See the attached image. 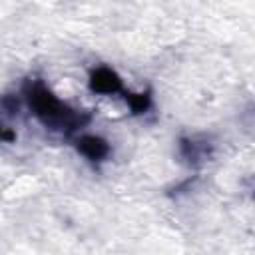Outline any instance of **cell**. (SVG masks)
<instances>
[{
    "label": "cell",
    "mask_w": 255,
    "mask_h": 255,
    "mask_svg": "<svg viewBox=\"0 0 255 255\" xmlns=\"http://www.w3.org/2000/svg\"><path fill=\"white\" fill-rule=\"evenodd\" d=\"M24 94L34 116L50 129L72 133L82 126H86L90 120L86 112L74 110L68 104H64L60 98H56L54 92L40 80H28L24 86Z\"/></svg>",
    "instance_id": "cell-1"
},
{
    "label": "cell",
    "mask_w": 255,
    "mask_h": 255,
    "mask_svg": "<svg viewBox=\"0 0 255 255\" xmlns=\"http://www.w3.org/2000/svg\"><path fill=\"white\" fill-rule=\"evenodd\" d=\"M90 90L94 94H102V96H114L122 92V78L118 76L116 70L102 66L96 68L90 74Z\"/></svg>",
    "instance_id": "cell-2"
},
{
    "label": "cell",
    "mask_w": 255,
    "mask_h": 255,
    "mask_svg": "<svg viewBox=\"0 0 255 255\" xmlns=\"http://www.w3.org/2000/svg\"><path fill=\"white\" fill-rule=\"evenodd\" d=\"M76 149L90 161H104L110 155V143L100 135H80L76 139Z\"/></svg>",
    "instance_id": "cell-3"
},
{
    "label": "cell",
    "mask_w": 255,
    "mask_h": 255,
    "mask_svg": "<svg viewBox=\"0 0 255 255\" xmlns=\"http://www.w3.org/2000/svg\"><path fill=\"white\" fill-rule=\"evenodd\" d=\"M179 151L189 165H199L211 155V145L207 141H199L195 137H185L179 141Z\"/></svg>",
    "instance_id": "cell-4"
},
{
    "label": "cell",
    "mask_w": 255,
    "mask_h": 255,
    "mask_svg": "<svg viewBox=\"0 0 255 255\" xmlns=\"http://www.w3.org/2000/svg\"><path fill=\"white\" fill-rule=\"evenodd\" d=\"M126 102H128V106H129V110L133 114H143L151 104V96H149V92H139V94L128 92L126 94Z\"/></svg>",
    "instance_id": "cell-5"
}]
</instances>
